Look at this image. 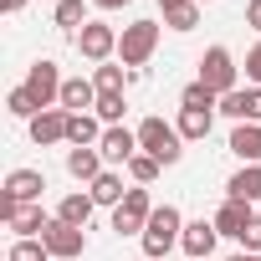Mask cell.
Wrapping results in <instances>:
<instances>
[{
  "label": "cell",
  "instance_id": "24",
  "mask_svg": "<svg viewBox=\"0 0 261 261\" xmlns=\"http://www.w3.org/2000/svg\"><path fill=\"white\" fill-rule=\"evenodd\" d=\"M164 26H169V31H195V26H200V0H190V6L169 11V16H164Z\"/></svg>",
  "mask_w": 261,
  "mask_h": 261
},
{
  "label": "cell",
  "instance_id": "37",
  "mask_svg": "<svg viewBox=\"0 0 261 261\" xmlns=\"http://www.w3.org/2000/svg\"><path fill=\"white\" fill-rule=\"evenodd\" d=\"M0 6H6V11H11V16H16V11H21V6H26V0H0Z\"/></svg>",
  "mask_w": 261,
  "mask_h": 261
},
{
  "label": "cell",
  "instance_id": "32",
  "mask_svg": "<svg viewBox=\"0 0 261 261\" xmlns=\"http://www.w3.org/2000/svg\"><path fill=\"white\" fill-rule=\"evenodd\" d=\"M241 246H246V251H261V215H256V220L246 225V236H241Z\"/></svg>",
  "mask_w": 261,
  "mask_h": 261
},
{
  "label": "cell",
  "instance_id": "2",
  "mask_svg": "<svg viewBox=\"0 0 261 261\" xmlns=\"http://www.w3.org/2000/svg\"><path fill=\"white\" fill-rule=\"evenodd\" d=\"M179 144H185V139H179V128H169L164 118H144V123H139V149L154 154L159 164H179V154H185Z\"/></svg>",
  "mask_w": 261,
  "mask_h": 261
},
{
  "label": "cell",
  "instance_id": "14",
  "mask_svg": "<svg viewBox=\"0 0 261 261\" xmlns=\"http://www.w3.org/2000/svg\"><path fill=\"white\" fill-rule=\"evenodd\" d=\"M97 154H102L108 164H128V159L139 154V134H128V128H108L102 144H97Z\"/></svg>",
  "mask_w": 261,
  "mask_h": 261
},
{
  "label": "cell",
  "instance_id": "5",
  "mask_svg": "<svg viewBox=\"0 0 261 261\" xmlns=\"http://www.w3.org/2000/svg\"><path fill=\"white\" fill-rule=\"evenodd\" d=\"M41 246H46L57 261H72V256H82V251H87V230H77V225H67V220H46Z\"/></svg>",
  "mask_w": 261,
  "mask_h": 261
},
{
  "label": "cell",
  "instance_id": "38",
  "mask_svg": "<svg viewBox=\"0 0 261 261\" xmlns=\"http://www.w3.org/2000/svg\"><path fill=\"white\" fill-rule=\"evenodd\" d=\"M230 261H261V256H251V251H241V256H230Z\"/></svg>",
  "mask_w": 261,
  "mask_h": 261
},
{
  "label": "cell",
  "instance_id": "35",
  "mask_svg": "<svg viewBox=\"0 0 261 261\" xmlns=\"http://www.w3.org/2000/svg\"><path fill=\"white\" fill-rule=\"evenodd\" d=\"M97 11H123V6H134V0H92Z\"/></svg>",
  "mask_w": 261,
  "mask_h": 261
},
{
  "label": "cell",
  "instance_id": "4",
  "mask_svg": "<svg viewBox=\"0 0 261 261\" xmlns=\"http://www.w3.org/2000/svg\"><path fill=\"white\" fill-rule=\"evenodd\" d=\"M200 82H205L215 97L236 92V62H230V51H225V46H210V51L200 57Z\"/></svg>",
  "mask_w": 261,
  "mask_h": 261
},
{
  "label": "cell",
  "instance_id": "10",
  "mask_svg": "<svg viewBox=\"0 0 261 261\" xmlns=\"http://www.w3.org/2000/svg\"><path fill=\"white\" fill-rule=\"evenodd\" d=\"M0 220H6L21 241H41V230H46L41 205H0Z\"/></svg>",
  "mask_w": 261,
  "mask_h": 261
},
{
  "label": "cell",
  "instance_id": "39",
  "mask_svg": "<svg viewBox=\"0 0 261 261\" xmlns=\"http://www.w3.org/2000/svg\"><path fill=\"white\" fill-rule=\"evenodd\" d=\"M200 6H205V0H200Z\"/></svg>",
  "mask_w": 261,
  "mask_h": 261
},
{
  "label": "cell",
  "instance_id": "27",
  "mask_svg": "<svg viewBox=\"0 0 261 261\" xmlns=\"http://www.w3.org/2000/svg\"><path fill=\"white\" fill-rule=\"evenodd\" d=\"M97 118H102L108 128H118V118H123V92H97Z\"/></svg>",
  "mask_w": 261,
  "mask_h": 261
},
{
  "label": "cell",
  "instance_id": "3",
  "mask_svg": "<svg viewBox=\"0 0 261 261\" xmlns=\"http://www.w3.org/2000/svg\"><path fill=\"white\" fill-rule=\"evenodd\" d=\"M154 46H159V26H154V21H134V26H123V36H118L123 67H134V72L154 57Z\"/></svg>",
  "mask_w": 261,
  "mask_h": 261
},
{
  "label": "cell",
  "instance_id": "21",
  "mask_svg": "<svg viewBox=\"0 0 261 261\" xmlns=\"http://www.w3.org/2000/svg\"><path fill=\"white\" fill-rule=\"evenodd\" d=\"M92 205H97L92 195H67V200L57 205V220H67V225H77V230H82V225L92 220Z\"/></svg>",
  "mask_w": 261,
  "mask_h": 261
},
{
  "label": "cell",
  "instance_id": "11",
  "mask_svg": "<svg viewBox=\"0 0 261 261\" xmlns=\"http://www.w3.org/2000/svg\"><path fill=\"white\" fill-rule=\"evenodd\" d=\"M215 241H220V230H215V220H190V225H185V236H179V246L190 251V261H210V251H215Z\"/></svg>",
  "mask_w": 261,
  "mask_h": 261
},
{
  "label": "cell",
  "instance_id": "8",
  "mask_svg": "<svg viewBox=\"0 0 261 261\" xmlns=\"http://www.w3.org/2000/svg\"><path fill=\"white\" fill-rule=\"evenodd\" d=\"M41 190H46L41 169H11V179H6V195H0V205H41Z\"/></svg>",
  "mask_w": 261,
  "mask_h": 261
},
{
  "label": "cell",
  "instance_id": "30",
  "mask_svg": "<svg viewBox=\"0 0 261 261\" xmlns=\"http://www.w3.org/2000/svg\"><path fill=\"white\" fill-rule=\"evenodd\" d=\"M46 256H51V251H46V246H41V241H16V246H11V256H6V261H46Z\"/></svg>",
  "mask_w": 261,
  "mask_h": 261
},
{
  "label": "cell",
  "instance_id": "36",
  "mask_svg": "<svg viewBox=\"0 0 261 261\" xmlns=\"http://www.w3.org/2000/svg\"><path fill=\"white\" fill-rule=\"evenodd\" d=\"M159 6H164V16H169V11H179V6H190V0H159Z\"/></svg>",
  "mask_w": 261,
  "mask_h": 261
},
{
  "label": "cell",
  "instance_id": "29",
  "mask_svg": "<svg viewBox=\"0 0 261 261\" xmlns=\"http://www.w3.org/2000/svg\"><path fill=\"white\" fill-rule=\"evenodd\" d=\"M92 87L97 92H123V67H97L92 72Z\"/></svg>",
  "mask_w": 261,
  "mask_h": 261
},
{
  "label": "cell",
  "instance_id": "23",
  "mask_svg": "<svg viewBox=\"0 0 261 261\" xmlns=\"http://www.w3.org/2000/svg\"><path fill=\"white\" fill-rule=\"evenodd\" d=\"M210 123H215V113L185 108V113H179V139H210Z\"/></svg>",
  "mask_w": 261,
  "mask_h": 261
},
{
  "label": "cell",
  "instance_id": "12",
  "mask_svg": "<svg viewBox=\"0 0 261 261\" xmlns=\"http://www.w3.org/2000/svg\"><path fill=\"white\" fill-rule=\"evenodd\" d=\"M220 113L225 118H236V123H261V87H236V92H225L220 97Z\"/></svg>",
  "mask_w": 261,
  "mask_h": 261
},
{
  "label": "cell",
  "instance_id": "17",
  "mask_svg": "<svg viewBox=\"0 0 261 261\" xmlns=\"http://www.w3.org/2000/svg\"><path fill=\"white\" fill-rule=\"evenodd\" d=\"M230 154H241L246 164H261V123H236V134H230Z\"/></svg>",
  "mask_w": 261,
  "mask_h": 261
},
{
  "label": "cell",
  "instance_id": "34",
  "mask_svg": "<svg viewBox=\"0 0 261 261\" xmlns=\"http://www.w3.org/2000/svg\"><path fill=\"white\" fill-rule=\"evenodd\" d=\"M246 26H256V31H261V0H251V6H246Z\"/></svg>",
  "mask_w": 261,
  "mask_h": 261
},
{
  "label": "cell",
  "instance_id": "33",
  "mask_svg": "<svg viewBox=\"0 0 261 261\" xmlns=\"http://www.w3.org/2000/svg\"><path fill=\"white\" fill-rule=\"evenodd\" d=\"M246 77H251V82H256V87H261V46H256V51H251V57H246Z\"/></svg>",
  "mask_w": 261,
  "mask_h": 261
},
{
  "label": "cell",
  "instance_id": "22",
  "mask_svg": "<svg viewBox=\"0 0 261 261\" xmlns=\"http://www.w3.org/2000/svg\"><path fill=\"white\" fill-rule=\"evenodd\" d=\"M87 195H92V200H97V205H113V210H118V205H123V195H128V190H123V179H118V174H108V169H102V174H97V179H92V190H87Z\"/></svg>",
  "mask_w": 261,
  "mask_h": 261
},
{
  "label": "cell",
  "instance_id": "20",
  "mask_svg": "<svg viewBox=\"0 0 261 261\" xmlns=\"http://www.w3.org/2000/svg\"><path fill=\"white\" fill-rule=\"evenodd\" d=\"M67 174L92 185V179L102 174V154H97V149H72V154H67Z\"/></svg>",
  "mask_w": 261,
  "mask_h": 261
},
{
  "label": "cell",
  "instance_id": "25",
  "mask_svg": "<svg viewBox=\"0 0 261 261\" xmlns=\"http://www.w3.org/2000/svg\"><path fill=\"white\" fill-rule=\"evenodd\" d=\"M62 31H72V26H87V16H82V0H57V16H51Z\"/></svg>",
  "mask_w": 261,
  "mask_h": 261
},
{
  "label": "cell",
  "instance_id": "1",
  "mask_svg": "<svg viewBox=\"0 0 261 261\" xmlns=\"http://www.w3.org/2000/svg\"><path fill=\"white\" fill-rule=\"evenodd\" d=\"M179 236H185L179 210H174V205H154V215H149V225H144V256L159 261L169 246H179Z\"/></svg>",
  "mask_w": 261,
  "mask_h": 261
},
{
  "label": "cell",
  "instance_id": "16",
  "mask_svg": "<svg viewBox=\"0 0 261 261\" xmlns=\"http://www.w3.org/2000/svg\"><path fill=\"white\" fill-rule=\"evenodd\" d=\"M62 108H67V113H87V108H97V87H92L87 77H67V82H62Z\"/></svg>",
  "mask_w": 261,
  "mask_h": 261
},
{
  "label": "cell",
  "instance_id": "31",
  "mask_svg": "<svg viewBox=\"0 0 261 261\" xmlns=\"http://www.w3.org/2000/svg\"><path fill=\"white\" fill-rule=\"evenodd\" d=\"M6 102H11V113H16V118H36V113H41V108H36V97H31L26 87H16Z\"/></svg>",
  "mask_w": 261,
  "mask_h": 261
},
{
  "label": "cell",
  "instance_id": "15",
  "mask_svg": "<svg viewBox=\"0 0 261 261\" xmlns=\"http://www.w3.org/2000/svg\"><path fill=\"white\" fill-rule=\"evenodd\" d=\"M251 220H256V215H251V205H246V200H225V205L215 210V230H220V236H236V241L246 236V225H251Z\"/></svg>",
  "mask_w": 261,
  "mask_h": 261
},
{
  "label": "cell",
  "instance_id": "26",
  "mask_svg": "<svg viewBox=\"0 0 261 261\" xmlns=\"http://www.w3.org/2000/svg\"><path fill=\"white\" fill-rule=\"evenodd\" d=\"M179 102H185V108H205V113H215V92H210L205 82H190V87L179 92Z\"/></svg>",
  "mask_w": 261,
  "mask_h": 261
},
{
  "label": "cell",
  "instance_id": "28",
  "mask_svg": "<svg viewBox=\"0 0 261 261\" xmlns=\"http://www.w3.org/2000/svg\"><path fill=\"white\" fill-rule=\"evenodd\" d=\"M159 169H164V164H159L154 154H134V159H128V174H134L139 185H149V179H154Z\"/></svg>",
  "mask_w": 261,
  "mask_h": 261
},
{
  "label": "cell",
  "instance_id": "13",
  "mask_svg": "<svg viewBox=\"0 0 261 261\" xmlns=\"http://www.w3.org/2000/svg\"><path fill=\"white\" fill-rule=\"evenodd\" d=\"M67 123H72L67 108H46V113L31 118V139H36L41 149H46V144H62V139H67Z\"/></svg>",
  "mask_w": 261,
  "mask_h": 261
},
{
  "label": "cell",
  "instance_id": "6",
  "mask_svg": "<svg viewBox=\"0 0 261 261\" xmlns=\"http://www.w3.org/2000/svg\"><path fill=\"white\" fill-rule=\"evenodd\" d=\"M149 215H154L149 190H128V195H123V205L113 210V230H118V236H134V230H144V225H149Z\"/></svg>",
  "mask_w": 261,
  "mask_h": 261
},
{
  "label": "cell",
  "instance_id": "9",
  "mask_svg": "<svg viewBox=\"0 0 261 261\" xmlns=\"http://www.w3.org/2000/svg\"><path fill=\"white\" fill-rule=\"evenodd\" d=\"M77 51H82L87 62H108V57L118 51V31L102 26V21H87V26L77 31Z\"/></svg>",
  "mask_w": 261,
  "mask_h": 261
},
{
  "label": "cell",
  "instance_id": "19",
  "mask_svg": "<svg viewBox=\"0 0 261 261\" xmlns=\"http://www.w3.org/2000/svg\"><path fill=\"white\" fill-rule=\"evenodd\" d=\"M102 118H87V113H72V123H67V139L77 144V149H92V144H102V134L108 128H97Z\"/></svg>",
  "mask_w": 261,
  "mask_h": 261
},
{
  "label": "cell",
  "instance_id": "7",
  "mask_svg": "<svg viewBox=\"0 0 261 261\" xmlns=\"http://www.w3.org/2000/svg\"><path fill=\"white\" fill-rule=\"evenodd\" d=\"M26 92L36 97V108L46 113L51 102H62V72H57V62H31V77H26Z\"/></svg>",
  "mask_w": 261,
  "mask_h": 261
},
{
  "label": "cell",
  "instance_id": "18",
  "mask_svg": "<svg viewBox=\"0 0 261 261\" xmlns=\"http://www.w3.org/2000/svg\"><path fill=\"white\" fill-rule=\"evenodd\" d=\"M225 200H261V164H246L241 174H230V185H225Z\"/></svg>",
  "mask_w": 261,
  "mask_h": 261
}]
</instances>
